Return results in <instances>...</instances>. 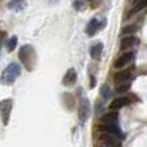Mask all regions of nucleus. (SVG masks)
Masks as SVG:
<instances>
[{
  "label": "nucleus",
  "mask_w": 147,
  "mask_h": 147,
  "mask_svg": "<svg viewBox=\"0 0 147 147\" xmlns=\"http://www.w3.org/2000/svg\"><path fill=\"white\" fill-rule=\"evenodd\" d=\"M16 45H17V38H16V36H13V38H10L9 40H8V43H7V49H8L9 52H12V51H14Z\"/></svg>",
  "instance_id": "a211bd4d"
},
{
  "label": "nucleus",
  "mask_w": 147,
  "mask_h": 147,
  "mask_svg": "<svg viewBox=\"0 0 147 147\" xmlns=\"http://www.w3.org/2000/svg\"><path fill=\"white\" fill-rule=\"evenodd\" d=\"M20 59L22 62V65L26 67L27 70H32L35 66L36 62V56H35V51L31 45H23L20 49Z\"/></svg>",
  "instance_id": "f257e3e1"
},
{
  "label": "nucleus",
  "mask_w": 147,
  "mask_h": 147,
  "mask_svg": "<svg viewBox=\"0 0 147 147\" xmlns=\"http://www.w3.org/2000/svg\"><path fill=\"white\" fill-rule=\"evenodd\" d=\"M21 74V67L20 65L17 63H10L9 66L7 67V69L4 70V72H3V76H1V81L4 84H7V85H9V84H13L16 81V79L20 76Z\"/></svg>",
  "instance_id": "f03ea898"
},
{
  "label": "nucleus",
  "mask_w": 147,
  "mask_h": 147,
  "mask_svg": "<svg viewBox=\"0 0 147 147\" xmlns=\"http://www.w3.org/2000/svg\"><path fill=\"white\" fill-rule=\"evenodd\" d=\"M74 4H75V9H80V8H81V5H83V3H81V1H75V3H74Z\"/></svg>",
  "instance_id": "aec40b11"
},
{
  "label": "nucleus",
  "mask_w": 147,
  "mask_h": 147,
  "mask_svg": "<svg viewBox=\"0 0 147 147\" xmlns=\"http://www.w3.org/2000/svg\"><path fill=\"white\" fill-rule=\"evenodd\" d=\"M102 49H103V44H102V43L94 44V45L90 48V51H89L90 57H92V58H94V59H98L99 56H101V53H102Z\"/></svg>",
  "instance_id": "2eb2a0df"
},
{
  "label": "nucleus",
  "mask_w": 147,
  "mask_h": 147,
  "mask_svg": "<svg viewBox=\"0 0 147 147\" xmlns=\"http://www.w3.org/2000/svg\"><path fill=\"white\" fill-rule=\"evenodd\" d=\"M129 103H130L129 97H119V98H115L110 103V110L111 111H116L119 109H123L124 106H128Z\"/></svg>",
  "instance_id": "423d86ee"
},
{
  "label": "nucleus",
  "mask_w": 147,
  "mask_h": 147,
  "mask_svg": "<svg viewBox=\"0 0 147 147\" xmlns=\"http://www.w3.org/2000/svg\"><path fill=\"white\" fill-rule=\"evenodd\" d=\"M102 26H101V23H99V21L97 20V18H93V20H90L89 21V23H88V26H86V34H88L89 36H92V35H96L97 34V31L101 28Z\"/></svg>",
  "instance_id": "9d476101"
},
{
  "label": "nucleus",
  "mask_w": 147,
  "mask_h": 147,
  "mask_svg": "<svg viewBox=\"0 0 147 147\" xmlns=\"http://www.w3.org/2000/svg\"><path fill=\"white\" fill-rule=\"evenodd\" d=\"M49 1H51V3H57L58 0H49Z\"/></svg>",
  "instance_id": "4be33fe9"
},
{
  "label": "nucleus",
  "mask_w": 147,
  "mask_h": 147,
  "mask_svg": "<svg viewBox=\"0 0 147 147\" xmlns=\"http://www.w3.org/2000/svg\"><path fill=\"white\" fill-rule=\"evenodd\" d=\"M133 59H134V53H133V52L124 53L123 56H120L119 58L115 61L114 67H115V69H123V67H125L127 65H129Z\"/></svg>",
  "instance_id": "39448f33"
},
{
  "label": "nucleus",
  "mask_w": 147,
  "mask_h": 147,
  "mask_svg": "<svg viewBox=\"0 0 147 147\" xmlns=\"http://www.w3.org/2000/svg\"><path fill=\"white\" fill-rule=\"evenodd\" d=\"M138 43H140V40H138L137 36H134V35H125L124 38L121 39L120 47H121V49H128V48H132V47H136Z\"/></svg>",
  "instance_id": "6e6552de"
},
{
  "label": "nucleus",
  "mask_w": 147,
  "mask_h": 147,
  "mask_svg": "<svg viewBox=\"0 0 147 147\" xmlns=\"http://www.w3.org/2000/svg\"><path fill=\"white\" fill-rule=\"evenodd\" d=\"M10 110H12V101L10 99H5L1 102V117H3V124L7 125L8 120L10 116Z\"/></svg>",
  "instance_id": "0eeeda50"
},
{
  "label": "nucleus",
  "mask_w": 147,
  "mask_h": 147,
  "mask_svg": "<svg viewBox=\"0 0 147 147\" xmlns=\"http://www.w3.org/2000/svg\"><path fill=\"white\" fill-rule=\"evenodd\" d=\"M136 31H137V26L136 25H128L121 30V34L123 35H133Z\"/></svg>",
  "instance_id": "dca6fc26"
},
{
  "label": "nucleus",
  "mask_w": 147,
  "mask_h": 147,
  "mask_svg": "<svg viewBox=\"0 0 147 147\" xmlns=\"http://www.w3.org/2000/svg\"><path fill=\"white\" fill-rule=\"evenodd\" d=\"M101 94H102V97H103V99H107V98H109V97H110V89H109V86H107V85L102 86Z\"/></svg>",
  "instance_id": "6ab92c4d"
},
{
  "label": "nucleus",
  "mask_w": 147,
  "mask_h": 147,
  "mask_svg": "<svg viewBox=\"0 0 147 147\" xmlns=\"http://www.w3.org/2000/svg\"><path fill=\"white\" fill-rule=\"evenodd\" d=\"M76 78H78L76 71L74 69H70V70H67V72H66V75H65L63 81H62V83H63V85H66V86L74 85L75 81H76Z\"/></svg>",
  "instance_id": "9b49d317"
},
{
  "label": "nucleus",
  "mask_w": 147,
  "mask_h": 147,
  "mask_svg": "<svg viewBox=\"0 0 147 147\" xmlns=\"http://www.w3.org/2000/svg\"><path fill=\"white\" fill-rule=\"evenodd\" d=\"M90 114V103L85 96L80 98V105H79V117L81 121H85Z\"/></svg>",
  "instance_id": "20e7f679"
},
{
  "label": "nucleus",
  "mask_w": 147,
  "mask_h": 147,
  "mask_svg": "<svg viewBox=\"0 0 147 147\" xmlns=\"http://www.w3.org/2000/svg\"><path fill=\"white\" fill-rule=\"evenodd\" d=\"M130 76H132V70H124V71H120L115 75V81H116V83L129 81Z\"/></svg>",
  "instance_id": "ddd939ff"
},
{
  "label": "nucleus",
  "mask_w": 147,
  "mask_h": 147,
  "mask_svg": "<svg viewBox=\"0 0 147 147\" xmlns=\"http://www.w3.org/2000/svg\"><path fill=\"white\" fill-rule=\"evenodd\" d=\"M99 140L107 147H121V138L116 137L115 134H112V133H110V132H103V130H101V133H99Z\"/></svg>",
  "instance_id": "7ed1b4c3"
},
{
  "label": "nucleus",
  "mask_w": 147,
  "mask_h": 147,
  "mask_svg": "<svg viewBox=\"0 0 147 147\" xmlns=\"http://www.w3.org/2000/svg\"><path fill=\"white\" fill-rule=\"evenodd\" d=\"M146 7H147V0H133V8L129 14H134V13L141 12Z\"/></svg>",
  "instance_id": "4468645a"
},
{
  "label": "nucleus",
  "mask_w": 147,
  "mask_h": 147,
  "mask_svg": "<svg viewBox=\"0 0 147 147\" xmlns=\"http://www.w3.org/2000/svg\"><path fill=\"white\" fill-rule=\"evenodd\" d=\"M117 117H119L117 112L111 111L102 117V124H117Z\"/></svg>",
  "instance_id": "f8f14e48"
},
{
  "label": "nucleus",
  "mask_w": 147,
  "mask_h": 147,
  "mask_svg": "<svg viewBox=\"0 0 147 147\" xmlns=\"http://www.w3.org/2000/svg\"><path fill=\"white\" fill-rule=\"evenodd\" d=\"M94 85H96V79H94V76H90V86L93 88Z\"/></svg>",
  "instance_id": "412c9836"
},
{
  "label": "nucleus",
  "mask_w": 147,
  "mask_h": 147,
  "mask_svg": "<svg viewBox=\"0 0 147 147\" xmlns=\"http://www.w3.org/2000/svg\"><path fill=\"white\" fill-rule=\"evenodd\" d=\"M130 86V83L129 81H123V83H117L116 85V92H119V93H124V92H127L128 89H129Z\"/></svg>",
  "instance_id": "f3484780"
},
{
  "label": "nucleus",
  "mask_w": 147,
  "mask_h": 147,
  "mask_svg": "<svg viewBox=\"0 0 147 147\" xmlns=\"http://www.w3.org/2000/svg\"><path fill=\"white\" fill-rule=\"evenodd\" d=\"M99 130H103V132H110V133L115 134L116 137H119V138L124 137V134H123V132L120 130V128H119V125H117V124H102L101 127H99Z\"/></svg>",
  "instance_id": "1a4fd4ad"
}]
</instances>
